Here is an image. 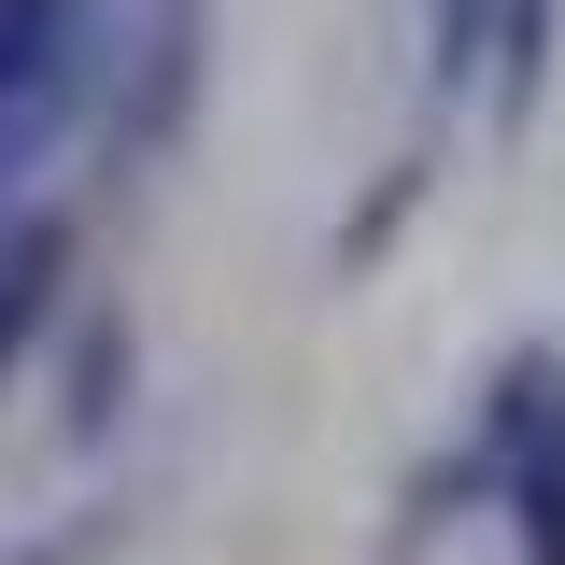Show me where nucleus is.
<instances>
[{"instance_id": "1", "label": "nucleus", "mask_w": 565, "mask_h": 565, "mask_svg": "<svg viewBox=\"0 0 565 565\" xmlns=\"http://www.w3.org/2000/svg\"><path fill=\"white\" fill-rule=\"evenodd\" d=\"M481 523L509 537V565H565V340H509L481 367Z\"/></svg>"}, {"instance_id": "2", "label": "nucleus", "mask_w": 565, "mask_h": 565, "mask_svg": "<svg viewBox=\"0 0 565 565\" xmlns=\"http://www.w3.org/2000/svg\"><path fill=\"white\" fill-rule=\"evenodd\" d=\"M212 99V0H128L114 29V85H99V170L141 184Z\"/></svg>"}, {"instance_id": "3", "label": "nucleus", "mask_w": 565, "mask_h": 565, "mask_svg": "<svg viewBox=\"0 0 565 565\" xmlns=\"http://www.w3.org/2000/svg\"><path fill=\"white\" fill-rule=\"evenodd\" d=\"M114 0H0V128H29L57 156L71 128H99V85H114Z\"/></svg>"}, {"instance_id": "4", "label": "nucleus", "mask_w": 565, "mask_h": 565, "mask_svg": "<svg viewBox=\"0 0 565 565\" xmlns=\"http://www.w3.org/2000/svg\"><path fill=\"white\" fill-rule=\"evenodd\" d=\"M128 411H141V326H128V297H71L57 311V396H43L57 452H114Z\"/></svg>"}, {"instance_id": "5", "label": "nucleus", "mask_w": 565, "mask_h": 565, "mask_svg": "<svg viewBox=\"0 0 565 565\" xmlns=\"http://www.w3.org/2000/svg\"><path fill=\"white\" fill-rule=\"evenodd\" d=\"M71 282H85V241H71V212H43V199H14V212H0V382H14L29 353L57 340Z\"/></svg>"}, {"instance_id": "6", "label": "nucleus", "mask_w": 565, "mask_h": 565, "mask_svg": "<svg viewBox=\"0 0 565 565\" xmlns=\"http://www.w3.org/2000/svg\"><path fill=\"white\" fill-rule=\"evenodd\" d=\"M481 523V438H438L411 481H396V523H382V565H438Z\"/></svg>"}, {"instance_id": "7", "label": "nucleus", "mask_w": 565, "mask_h": 565, "mask_svg": "<svg viewBox=\"0 0 565 565\" xmlns=\"http://www.w3.org/2000/svg\"><path fill=\"white\" fill-rule=\"evenodd\" d=\"M552 43H565V0H494V57H481V128L523 141L537 99H552Z\"/></svg>"}, {"instance_id": "8", "label": "nucleus", "mask_w": 565, "mask_h": 565, "mask_svg": "<svg viewBox=\"0 0 565 565\" xmlns=\"http://www.w3.org/2000/svg\"><path fill=\"white\" fill-rule=\"evenodd\" d=\"M424 199H438V141H396V156H382V170L353 184V212L326 226V269H340V282H367L382 255H396V226H411Z\"/></svg>"}, {"instance_id": "9", "label": "nucleus", "mask_w": 565, "mask_h": 565, "mask_svg": "<svg viewBox=\"0 0 565 565\" xmlns=\"http://www.w3.org/2000/svg\"><path fill=\"white\" fill-rule=\"evenodd\" d=\"M481 57H494V0H424V99L481 114Z\"/></svg>"}, {"instance_id": "10", "label": "nucleus", "mask_w": 565, "mask_h": 565, "mask_svg": "<svg viewBox=\"0 0 565 565\" xmlns=\"http://www.w3.org/2000/svg\"><path fill=\"white\" fill-rule=\"evenodd\" d=\"M99 537H114V523L85 509V523H43V537H0V565H99Z\"/></svg>"}, {"instance_id": "11", "label": "nucleus", "mask_w": 565, "mask_h": 565, "mask_svg": "<svg viewBox=\"0 0 565 565\" xmlns=\"http://www.w3.org/2000/svg\"><path fill=\"white\" fill-rule=\"evenodd\" d=\"M29 170H43V141H29V128H0V212L29 199Z\"/></svg>"}]
</instances>
